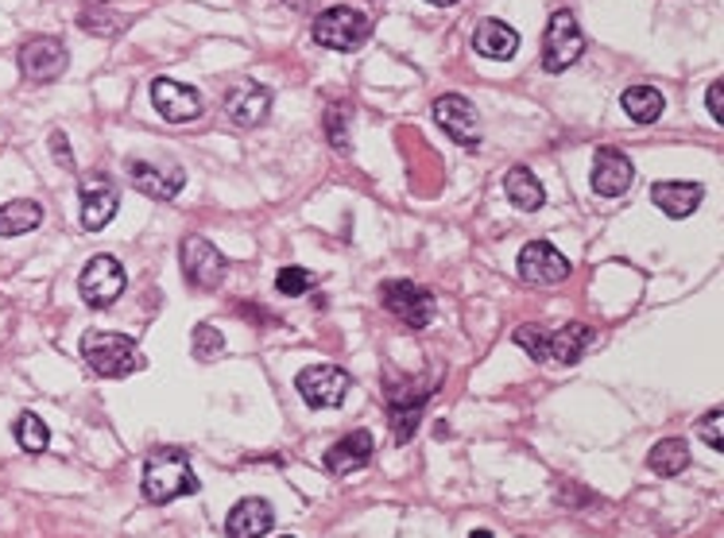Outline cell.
Instances as JSON below:
<instances>
[{
  "instance_id": "cell-1",
  "label": "cell",
  "mask_w": 724,
  "mask_h": 538,
  "mask_svg": "<svg viewBox=\"0 0 724 538\" xmlns=\"http://www.w3.org/2000/svg\"><path fill=\"white\" fill-rule=\"evenodd\" d=\"M143 500L148 503H171L178 496L198 492V477L190 468V458L175 446H155L143 461Z\"/></svg>"
},
{
  "instance_id": "cell-2",
  "label": "cell",
  "mask_w": 724,
  "mask_h": 538,
  "mask_svg": "<svg viewBox=\"0 0 724 538\" xmlns=\"http://www.w3.org/2000/svg\"><path fill=\"white\" fill-rule=\"evenodd\" d=\"M82 356L98 376L109 379L133 376L136 368H143V353L136 349V341L128 334H116V329H89L82 337Z\"/></svg>"
},
{
  "instance_id": "cell-3",
  "label": "cell",
  "mask_w": 724,
  "mask_h": 538,
  "mask_svg": "<svg viewBox=\"0 0 724 538\" xmlns=\"http://www.w3.org/2000/svg\"><path fill=\"white\" fill-rule=\"evenodd\" d=\"M310 36L326 51H357L372 36V20L361 9H353V4H334V9H326L314 20Z\"/></svg>"
},
{
  "instance_id": "cell-4",
  "label": "cell",
  "mask_w": 724,
  "mask_h": 538,
  "mask_svg": "<svg viewBox=\"0 0 724 538\" xmlns=\"http://www.w3.org/2000/svg\"><path fill=\"white\" fill-rule=\"evenodd\" d=\"M295 388L307 399V406H314V411H334V406L345 403V396L353 388V376L345 368H337V364H310V368L299 372Z\"/></svg>"
},
{
  "instance_id": "cell-5",
  "label": "cell",
  "mask_w": 724,
  "mask_h": 538,
  "mask_svg": "<svg viewBox=\"0 0 724 538\" xmlns=\"http://www.w3.org/2000/svg\"><path fill=\"white\" fill-rule=\"evenodd\" d=\"M585 51V36L582 27H577L574 12H554L547 24V39H542V66H547L550 74H562L570 71L577 59H582Z\"/></svg>"
},
{
  "instance_id": "cell-6",
  "label": "cell",
  "mask_w": 724,
  "mask_h": 538,
  "mask_svg": "<svg viewBox=\"0 0 724 538\" xmlns=\"http://www.w3.org/2000/svg\"><path fill=\"white\" fill-rule=\"evenodd\" d=\"M124 283H128V279H124L121 260H116V257H93L86 267H82V275H78V295H82V302H86V306L105 310V306H113V302L124 295Z\"/></svg>"
},
{
  "instance_id": "cell-7",
  "label": "cell",
  "mask_w": 724,
  "mask_h": 538,
  "mask_svg": "<svg viewBox=\"0 0 724 538\" xmlns=\"http://www.w3.org/2000/svg\"><path fill=\"white\" fill-rule=\"evenodd\" d=\"M380 302L411 329H426L434 318V295L411 279H388L380 287Z\"/></svg>"
},
{
  "instance_id": "cell-8",
  "label": "cell",
  "mask_w": 724,
  "mask_h": 538,
  "mask_svg": "<svg viewBox=\"0 0 724 538\" xmlns=\"http://www.w3.org/2000/svg\"><path fill=\"white\" fill-rule=\"evenodd\" d=\"M178 260H183L186 283L198 287V291H217L222 279H225V272H229L225 257L205 237H186L183 248H178Z\"/></svg>"
},
{
  "instance_id": "cell-9",
  "label": "cell",
  "mask_w": 724,
  "mask_h": 538,
  "mask_svg": "<svg viewBox=\"0 0 724 538\" xmlns=\"http://www.w3.org/2000/svg\"><path fill=\"white\" fill-rule=\"evenodd\" d=\"M66 62H71V54H66L62 39L54 36H36L20 47V71H24L27 82H39V86L62 78V74H66Z\"/></svg>"
},
{
  "instance_id": "cell-10",
  "label": "cell",
  "mask_w": 724,
  "mask_h": 538,
  "mask_svg": "<svg viewBox=\"0 0 724 538\" xmlns=\"http://www.w3.org/2000/svg\"><path fill=\"white\" fill-rule=\"evenodd\" d=\"M78 202H82V229L98 233L116 217L121 195H116V186L109 183V175L93 171V175L78 178Z\"/></svg>"
},
{
  "instance_id": "cell-11",
  "label": "cell",
  "mask_w": 724,
  "mask_h": 538,
  "mask_svg": "<svg viewBox=\"0 0 724 538\" xmlns=\"http://www.w3.org/2000/svg\"><path fill=\"white\" fill-rule=\"evenodd\" d=\"M515 272H520L523 283L550 287V283H562L570 275V260L550 240H530V245H523L520 260H515Z\"/></svg>"
},
{
  "instance_id": "cell-12",
  "label": "cell",
  "mask_w": 724,
  "mask_h": 538,
  "mask_svg": "<svg viewBox=\"0 0 724 538\" xmlns=\"http://www.w3.org/2000/svg\"><path fill=\"white\" fill-rule=\"evenodd\" d=\"M434 121L442 124L446 136L458 140L461 148H480V121L473 101L461 98V93H446V98L434 101Z\"/></svg>"
},
{
  "instance_id": "cell-13",
  "label": "cell",
  "mask_w": 724,
  "mask_h": 538,
  "mask_svg": "<svg viewBox=\"0 0 724 538\" xmlns=\"http://www.w3.org/2000/svg\"><path fill=\"white\" fill-rule=\"evenodd\" d=\"M151 105L160 109V116H167L171 124L198 121L205 113V101L195 86H183V82L155 78L151 82Z\"/></svg>"
},
{
  "instance_id": "cell-14",
  "label": "cell",
  "mask_w": 724,
  "mask_h": 538,
  "mask_svg": "<svg viewBox=\"0 0 724 538\" xmlns=\"http://www.w3.org/2000/svg\"><path fill=\"white\" fill-rule=\"evenodd\" d=\"M128 178L140 195L155 198V202H167L186 186V171L178 163H148V160H128Z\"/></svg>"
},
{
  "instance_id": "cell-15",
  "label": "cell",
  "mask_w": 724,
  "mask_h": 538,
  "mask_svg": "<svg viewBox=\"0 0 724 538\" xmlns=\"http://www.w3.org/2000/svg\"><path fill=\"white\" fill-rule=\"evenodd\" d=\"M426 403H430V391H415L411 384H388V418H391V438L403 446V441L415 438L419 418H423Z\"/></svg>"
},
{
  "instance_id": "cell-16",
  "label": "cell",
  "mask_w": 724,
  "mask_h": 538,
  "mask_svg": "<svg viewBox=\"0 0 724 538\" xmlns=\"http://www.w3.org/2000/svg\"><path fill=\"white\" fill-rule=\"evenodd\" d=\"M225 113L237 128H257L272 113V89L260 86V82H237L225 93Z\"/></svg>"
},
{
  "instance_id": "cell-17",
  "label": "cell",
  "mask_w": 724,
  "mask_h": 538,
  "mask_svg": "<svg viewBox=\"0 0 724 538\" xmlns=\"http://www.w3.org/2000/svg\"><path fill=\"white\" fill-rule=\"evenodd\" d=\"M632 183H636V167H632V160H627L624 151L601 148L597 155H592V190H597L601 198L627 195Z\"/></svg>"
},
{
  "instance_id": "cell-18",
  "label": "cell",
  "mask_w": 724,
  "mask_h": 538,
  "mask_svg": "<svg viewBox=\"0 0 724 538\" xmlns=\"http://www.w3.org/2000/svg\"><path fill=\"white\" fill-rule=\"evenodd\" d=\"M372 453H376L372 434L353 430V434H345V438H337L334 446L326 450V468L334 473V477H349V473H357V468L369 465Z\"/></svg>"
},
{
  "instance_id": "cell-19",
  "label": "cell",
  "mask_w": 724,
  "mask_h": 538,
  "mask_svg": "<svg viewBox=\"0 0 724 538\" xmlns=\"http://www.w3.org/2000/svg\"><path fill=\"white\" fill-rule=\"evenodd\" d=\"M275 527V508L260 496H248L225 520V535L229 538H264Z\"/></svg>"
},
{
  "instance_id": "cell-20",
  "label": "cell",
  "mask_w": 724,
  "mask_h": 538,
  "mask_svg": "<svg viewBox=\"0 0 724 538\" xmlns=\"http://www.w3.org/2000/svg\"><path fill=\"white\" fill-rule=\"evenodd\" d=\"M592 341H597V334H592L589 326H582V322H570V326L547 334V361L577 364L592 349Z\"/></svg>"
},
{
  "instance_id": "cell-21",
  "label": "cell",
  "mask_w": 724,
  "mask_h": 538,
  "mask_svg": "<svg viewBox=\"0 0 724 538\" xmlns=\"http://www.w3.org/2000/svg\"><path fill=\"white\" fill-rule=\"evenodd\" d=\"M701 198H706V186L701 183H654L651 186V202L674 221L689 217V213L701 205Z\"/></svg>"
},
{
  "instance_id": "cell-22",
  "label": "cell",
  "mask_w": 724,
  "mask_h": 538,
  "mask_svg": "<svg viewBox=\"0 0 724 538\" xmlns=\"http://www.w3.org/2000/svg\"><path fill=\"white\" fill-rule=\"evenodd\" d=\"M473 47H477V54H485V59H512L515 51H520V32H515L512 24H503V20H480L477 32H473Z\"/></svg>"
},
{
  "instance_id": "cell-23",
  "label": "cell",
  "mask_w": 724,
  "mask_h": 538,
  "mask_svg": "<svg viewBox=\"0 0 724 538\" xmlns=\"http://www.w3.org/2000/svg\"><path fill=\"white\" fill-rule=\"evenodd\" d=\"M503 190H508V202H512L515 210H523V213L542 210V202H547V190H542L539 178L530 175V167L508 171V175H503Z\"/></svg>"
},
{
  "instance_id": "cell-24",
  "label": "cell",
  "mask_w": 724,
  "mask_h": 538,
  "mask_svg": "<svg viewBox=\"0 0 724 538\" xmlns=\"http://www.w3.org/2000/svg\"><path fill=\"white\" fill-rule=\"evenodd\" d=\"M39 225H43V205L32 202V198L0 205V237H24V233L39 229Z\"/></svg>"
},
{
  "instance_id": "cell-25",
  "label": "cell",
  "mask_w": 724,
  "mask_h": 538,
  "mask_svg": "<svg viewBox=\"0 0 724 538\" xmlns=\"http://www.w3.org/2000/svg\"><path fill=\"white\" fill-rule=\"evenodd\" d=\"M620 105H624V113L632 116L636 124H654L659 116H663L666 101L654 86H627L624 98H620Z\"/></svg>"
},
{
  "instance_id": "cell-26",
  "label": "cell",
  "mask_w": 724,
  "mask_h": 538,
  "mask_svg": "<svg viewBox=\"0 0 724 538\" xmlns=\"http://www.w3.org/2000/svg\"><path fill=\"white\" fill-rule=\"evenodd\" d=\"M647 465H651V473H659V477H678V473L689 468V446L682 438H663L651 450Z\"/></svg>"
},
{
  "instance_id": "cell-27",
  "label": "cell",
  "mask_w": 724,
  "mask_h": 538,
  "mask_svg": "<svg viewBox=\"0 0 724 538\" xmlns=\"http://www.w3.org/2000/svg\"><path fill=\"white\" fill-rule=\"evenodd\" d=\"M16 441H20V450H27V453H43L47 450V441H51V430L43 426V418L39 415H32V411H24V415L16 418Z\"/></svg>"
},
{
  "instance_id": "cell-28",
  "label": "cell",
  "mask_w": 724,
  "mask_h": 538,
  "mask_svg": "<svg viewBox=\"0 0 724 538\" xmlns=\"http://www.w3.org/2000/svg\"><path fill=\"white\" fill-rule=\"evenodd\" d=\"M190 349H195L198 361H217V356L225 353V337L217 326H210V322H202V326H195V341H190Z\"/></svg>"
},
{
  "instance_id": "cell-29",
  "label": "cell",
  "mask_w": 724,
  "mask_h": 538,
  "mask_svg": "<svg viewBox=\"0 0 724 538\" xmlns=\"http://www.w3.org/2000/svg\"><path fill=\"white\" fill-rule=\"evenodd\" d=\"M310 287H314V275L307 272V267H283L279 275H275V291L279 295H307Z\"/></svg>"
},
{
  "instance_id": "cell-30",
  "label": "cell",
  "mask_w": 724,
  "mask_h": 538,
  "mask_svg": "<svg viewBox=\"0 0 724 538\" xmlns=\"http://www.w3.org/2000/svg\"><path fill=\"white\" fill-rule=\"evenodd\" d=\"M512 337L530 361H547V329L542 326H520Z\"/></svg>"
},
{
  "instance_id": "cell-31",
  "label": "cell",
  "mask_w": 724,
  "mask_h": 538,
  "mask_svg": "<svg viewBox=\"0 0 724 538\" xmlns=\"http://www.w3.org/2000/svg\"><path fill=\"white\" fill-rule=\"evenodd\" d=\"M721 423H724V411H721V406H716V411H709V415L698 423V438L706 441V446H709V450H713V453H721V450H724Z\"/></svg>"
},
{
  "instance_id": "cell-32",
  "label": "cell",
  "mask_w": 724,
  "mask_h": 538,
  "mask_svg": "<svg viewBox=\"0 0 724 538\" xmlns=\"http://www.w3.org/2000/svg\"><path fill=\"white\" fill-rule=\"evenodd\" d=\"M709 116H713L716 124H724V82L709 86Z\"/></svg>"
},
{
  "instance_id": "cell-33",
  "label": "cell",
  "mask_w": 724,
  "mask_h": 538,
  "mask_svg": "<svg viewBox=\"0 0 724 538\" xmlns=\"http://www.w3.org/2000/svg\"><path fill=\"white\" fill-rule=\"evenodd\" d=\"M51 151H54V160H59V167L74 171V155H71V148H66V136L51 133Z\"/></svg>"
},
{
  "instance_id": "cell-34",
  "label": "cell",
  "mask_w": 724,
  "mask_h": 538,
  "mask_svg": "<svg viewBox=\"0 0 724 538\" xmlns=\"http://www.w3.org/2000/svg\"><path fill=\"white\" fill-rule=\"evenodd\" d=\"M326 124H329V140H334V148H337V151L349 148V140H345V133H341V124H345L341 109H334V113L326 116Z\"/></svg>"
},
{
  "instance_id": "cell-35",
  "label": "cell",
  "mask_w": 724,
  "mask_h": 538,
  "mask_svg": "<svg viewBox=\"0 0 724 538\" xmlns=\"http://www.w3.org/2000/svg\"><path fill=\"white\" fill-rule=\"evenodd\" d=\"M426 4H438V9H446V4H458V0H426Z\"/></svg>"
},
{
  "instance_id": "cell-36",
  "label": "cell",
  "mask_w": 724,
  "mask_h": 538,
  "mask_svg": "<svg viewBox=\"0 0 724 538\" xmlns=\"http://www.w3.org/2000/svg\"><path fill=\"white\" fill-rule=\"evenodd\" d=\"M469 538H492V530H473Z\"/></svg>"
},
{
  "instance_id": "cell-37",
  "label": "cell",
  "mask_w": 724,
  "mask_h": 538,
  "mask_svg": "<svg viewBox=\"0 0 724 538\" xmlns=\"http://www.w3.org/2000/svg\"><path fill=\"white\" fill-rule=\"evenodd\" d=\"M283 538H291V535H283Z\"/></svg>"
}]
</instances>
